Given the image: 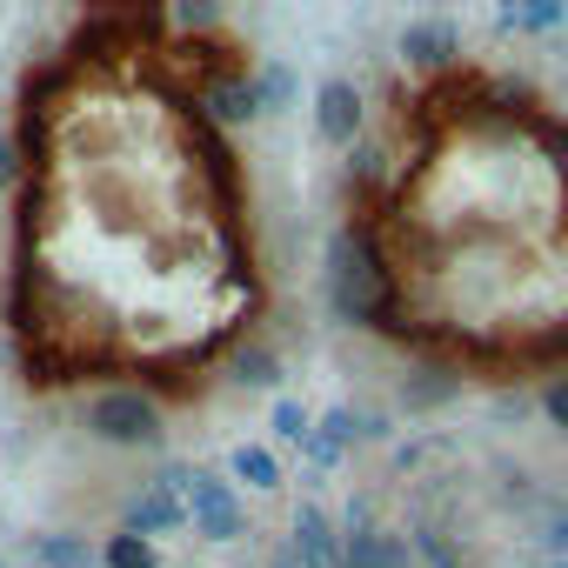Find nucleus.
Returning <instances> with one entry per match:
<instances>
[{
	"mask_svg": "<svg viewBox=\"0 0 568 568\" xmlns=\"http://www.w3.org/2000/svg\"><path fill=\"white\" fill-rule=\"evenodd\" d=\"M254 48L187 8H94L28 61L0 207V348L34 402L187 415L274 328L247 154Z\"/></svg>",
	"mask_w": 568,
	"mask_h": 568,
	"instance_id": "1",
	"label": "nucleus"
},
{
	"mask_svg": "<svg viewBox=\"0 0 568 568\" xmlns=\"http://www.w3.org/2000/svg\"><path fill=\"white\" fill-rule=\"evenodd\" d=\"M348 308L468 388H568V94L501 48L395 61L342 161Z\"/></svg>",
	"mask_w": 568,
	"mask_h": 568,
	"instance_id": "2",
	"label": "nucleus"
}]
</instances>
